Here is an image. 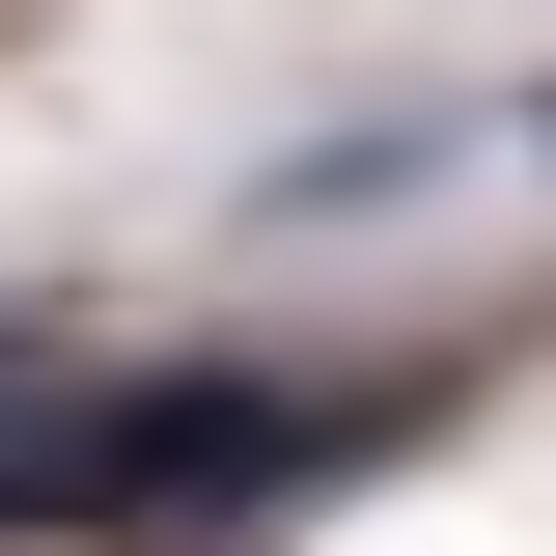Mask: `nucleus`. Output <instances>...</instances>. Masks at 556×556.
<instances>
[{
	"label": "nucleus",
	"mask_w": 556,
	"mask_h": 556,
	"mask_svg": "<svg viewBox=\"0 0 556 556\" xmlns=\"http://www.w3.org/2000/svg\"><path fill=\"white\" fill-rule=\"evenodd\" d=\"M362 445H417V390H251V362H195V390H112L84 417V501L56 529L251 556V529H306V473H362Z\"/></svg>",
	"instance_id": "1"
},
{
	"label": "nucleus",
	"mask_w": 556,
	"mask_h": 556,
	"mask_svg": "<svg viewBox=\"0 0 556 556\" xmlns=\"http://www.w3.org/2000/svg\"><path fill=\"white\" fill-rule=\"evenodd\" d=\"M529 139H556V84H529Z\"/></svg>",
	"instance_id": "2"
}]
</instances>
